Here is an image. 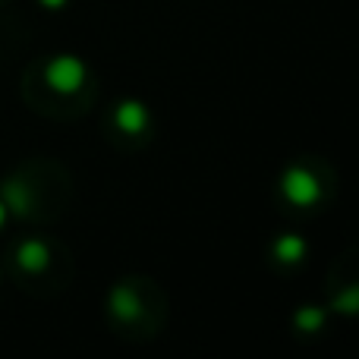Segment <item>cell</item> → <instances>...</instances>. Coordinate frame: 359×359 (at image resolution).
<instances>
[{
    "label": "cell",
    "instance_id": "30bf717a",
    "mask_svg": "<svg viewBox=\"0 0 359 359\" xmlns=\"http://www.w3.org/2000/svg\"><path fill=\"white\" fill-rule=\"evenodd\" d=\"M6 215H10V208H6V202H4V198H0V227H4V224H6Z\"/></svg>",
    "mask_w": 359,
    "mask_h": 359
},
{
    "label": "cell",
    "instance_id": "9c48e42d",
    "mask_svg": "<svg viewBox=\"0 0 359 359\" xmlns=\"http://www.w3.org/2000/svg\"><path fill=\"white\" fill-rule=\"evenodd\" d=\"M41 6H48V10H63L67 0H41Z\"/></svg>",
    "mask_w": 359,
    "mask_h": 359
},
{
    "label": "cell",
    "instance_id": "3957f363",
    "mask_svg": "<svg viewBox=\"0 0 359 359\" xmlns=\"http://www.w3.org/2000/svg\"><path fill=\"white\" fill-rule=\"evenodd\" d=\"M114 123H117V130L126 133V136H142L151 123V111L145 101L123 98L117 107H114Z\"/></svg>",
    "mask_w": 359,
    "mask_h": 359
},
{
    "label": "cell",
    "instance_id": "5b68a950",
    "mask_svg": "<svg viewBox=\"0 0 359 359\" xmlns=\"http://www.w3.org/2000/svg\"><path fill=\"white\" fill-rule=\"evenodd\" d=\"M271 255L280 262V265H303L306 255H309V243L299 233H280L271 246Z\"/></svg>",
    "mask_w": 359,
    "mask_h": 359
},
{
    "label": "cell",
    "instance_id": "52a82bcc",
    "mask_svg": "<svg viewBox=\"0 0 359 359\" xmlns=\"http://www.w3.org/2000/svg\"><path fill=\"white\" fill-rule=\"evenodd\" d=\"M325 322H328V309L325 306H299L297 312H293V325H297V331H303V334H316V331L325 328Z\"/></svg>",
    "mask_w": 359,
    "mask_h": 359
},
{
    "label": "cell",
    "instance_id": "8992f818",
    "mask_svg": "<svg viewBox=\"0 0 359 359\" xmlns=\"http://www.w3.org/2000/svg\"><path fill=\"white\" fill-rule=\"evenodd\" d=\"M16 262H19V268H22V271H32V274L44 271V268L50 265V249H48V243H41V240H25V243H19Z\"/></svg>",
    "mask_w": 359,
    "mask_h": 359
},
{
    "label": "cell",
    "instance_id": "7a4b0ae2",
    "mask_svg": "<svg viewBox=\"0 0 359 359\" xmlns=\"http://www.w3.org/2000/svg\"><path fill=\"white\" fill-rule=\"evenodd\" d=\"M86 76H88L86 63L76 54H57V57H50L48 67H44V82H48L57 95H76L86 86Z\"/></svg>",
    "mask_w": 359,
    "mask_h": 359
},
{
    "label": "cell",
    "instance_id": "6da1fadb",
    "mask_svg": "<svg viewBox=\"0 0 359 359\" xmlns=\"http://www.w3.org/2000/svg\"><path fill=\"white\" fill-rule=\"evenodd\" d=\"M280 196L297 208H312L322 202V183L306 164H290L280 174Z\"/></svg>",
    "mask_w": 359,
    "mask_h": 359
},
{
    "label": "cell",
    "instance_id": "277c9868",
    "mask_svg": "<svg viewBox=\"0 0 359 359\" xmlns=\"http://www.w3.org/2000/svg\"><path fill=\"white\" fill-rule=\"evenodd\" d=\"M107 309L117 322H136L142 316V299H139L136 287L133 284H117L107 293Z\"/></svg>",
    "mask_w": 359,
    "mask_h": 359
},
{
    "label": "cell",
    "instance_id": "ba28073f",
    "mask_svg": "<svg viewBox=\"0 0 359 359\" xmlns=\"http://www.w3.org/2000/svg\"><path fill=\"white\" fill-rule=\"evenodd\" d=\"M328 309H334L337 316H347V318H356L359 316V284H347L341 293H334Z\"/></svg>",
    "mask_w": 359,
    "mask_h": 359
}]
</instances>
